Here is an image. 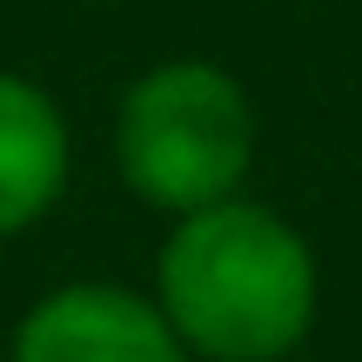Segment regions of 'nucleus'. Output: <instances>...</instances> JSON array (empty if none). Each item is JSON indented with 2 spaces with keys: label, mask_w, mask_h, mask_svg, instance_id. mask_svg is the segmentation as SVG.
I'll return each instance as SVG.
<instances>
[{
  "label": "nucleus",
  "mask_w": 362,
  "mask_h": 362,
  "mask_svg": "<svg viewBox=\"0 0 362 362\" xmlns=\"http://www.w3.org/2000/svg\"><path fill=\"white\" fill-rule=\"evenodd\" d=\"M7 362H194L155 296L121 282L47 288L13 322Z\"/></svg>",
  "instance_id": "3"
},
{
  "label": "nucleus",
  "mask_w": 362,
  "mask_h": 362,
  "mask_svg": "<svg viewBox=\"0 0 362 362\" xmlns=\"http://www.w3.org/2000/svg\"><path fill=\"white\" fill-rule=\"evenodd\" d=\"M115 168L134 202L161 215H194L242 194L255 168L248 88L215 61H161L121 94Z\"/></svg>",
  "instance_id": "2"
},
{
  "label": "nucleus",
  "mask_w": 362,
  "mask_h": 362,
  "mask_svg": "<svg viewBox=\"0 0 362 362\" xmlns=\"http://www.w3.org/2000/svg\"><path fill=\"white\" fill-rule=\"evenodd\" d=\"M155 302L202 362H282L315 329L322 269L296 221L228 194L175 215L155 262Z\"/></svg>",
  "instance_id": "1"
},
{
  "label": "nucleus",
  "mask_w": 362,
  "mask_h": 362,
  "mask_svg": "<svg viewBox=\"0 0 362 362\" xmlns=\"http://www.w3.org/2000/svg\"><path fill=\"white\" fill-rule=\"evenodd\" d=\"M74 168L67 115L40 81L0 67V235H21L54 215Z\"/></svg>",
  "instance_id": "4"
}]
</instances>
